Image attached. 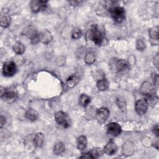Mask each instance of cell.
Masks as SVG:
<instances>
[{
	"label": "cell",
	"mask_w": 159,
	"mask_h": 159,
	"mask_svg": "<svg viewBox=\"0 0 159 159\" xmlns=\"http://www.w3.org/2000/svg\"><path fill=\"white\" fill-rule=\"evenodd\" d=\"M87 35L89 40H92L96 45H101L104 41V36L96 24H93L89 30Z\"/></svg>",
	"instance_id": "obj_1"
},
{
	"label": "cell",
	"mask_w": 159,
	"mask_h": 159,
	"mask_svg": "<svg viewBox=\"0 0 159 159\" xmlns=\"http://www.w3.org/2000/svg\"><path fill=\"white\" fill-rule=\"evenodd\" d=\"M109 14L112 19L117 23L122 22L125 19V9L119 6H113L109 9Z\"/></svg>",
	"instance_id": "obj_2"
},
{
	"label": "cell",
	"mask_w": 159,
	"mask_h": 159,
	"mask_svg": "<svg viewBox=\"0 0 159 159\" xmlns=\"http://www.w3.org/2000/svg\"><path fill=\"white\" fill-rule=\"evenodd\" d=\"M109 65L111 69L117 72H124L129 69V63L124 60H118L114 58L111 60Z\"/></svg>",
	"instance_id": "obj_3"
},
{
	"label": "cell",
	"mask_w": 159,
	"mask_h": 159,
	"mask_svg": "<svg viewBox=\"0 0 159 159\" xmlns=\"http://www.w3.org/2000/svg\"><path fill=\"white\" fill-rule=\"evenodd\" d=\"M22 34L27 36L29 39H30L31 43L33 44H37L39 42L37 29L33 26H29L25 27L22 30Z\"/></svg>",
	"instance_id": "obj_4"
},
{
	"label": "cell",
	"mask_w": 159,
	"mask_h": 159,
	"mask_svg": "<svg viewBox=\"0 0 159 159\" xmlns=\"http://www.w3.org/2000/svg\"><path fill=\"white\" fill-rule=\"evenodd\" d=\"M56 122L64 128H68L70 125V120L68 115L63 111H58L55 114Z\"/></svg>",
	"instance_id": "obj_5"
},
{
	"label": "cell",
	"mask_w": 159,
	"mask_h": 159,
	"mask_svg": "<svg viewBox=\"0 0 159 159\" xmlns=\"http://www.w3.org/2000/svg\"><path fill=\"white\" fill-rule=\"evenodd\" d=\"M16 71L17 66L14 61H8L4 63L2 66V74L4 76H12L16 73Z\"/></svg>",
	"instance_id": "obj_6"
},
{
	"label": "cell",
	"mask_w": 159,
	"mask_h": 159,
	"mask_svg": "<svg viewBox=\"0 0 159 159\" xmlns=\"http://www.w3.org/2000/svg\"><path fill=\"white\" fill-rule=\"evenodd\" d=\"M148 103L146 98H142L136 101L135 109L139 116H143L146 114L148 109Z\"/></svg>",
	"instance_id": "obj_7"
},
{
	"label": "cell",
	"mask_w": 159,
	"mask_h": 159,
	"mask_svg": "<svg viewBox=\"0 0 159 159\" xmlns=\"http://www.w3.org/2000/svg\"><path fill=\"white\" fill-rule=\"evenodd\" d=\"M47 1H32L30 2V7L32 12H38L39 11H45L47 7Z\"/></svg>",
	"instance_id": "obj_8"
},
{
	"label": "cell",
	"mask_w": 159,
	"mask_h": 159,
	"mask_svg": "<svg viewBox=\"0 0 159 159\" xmlns=\"http://www.w3.org/2000/svg\"><path fill=\"white\" fill-rule=\"evenodd\" d=\"M109 114H110V112L107 108L101 107L96 110V117L97 120L99 123L102 124L107 120V119L109 116Z\"/></svg>",
	"instance_id": "obj_9"
},
{
	"label": "cell",
	"mask_w": 159,
	"mask_h": 159,
	"mask_svg": "<svg viewBox=\"0 0 159 159\" xmlns=\"http://www.w3.org/2000/svg\"><path fill=\"white\" fill-rule=\"evenodd\" d=\"M140 91L143 95H145L148 98H152L155 94V91L153 86L148 82H143L140 88Z\"/></svg>",
	"instance_id": "obj_10"
},
{
	"label": "cell",
	"mask_w": 159,
	"mask_h": 159,
	"mask_svg": "<svg viewBox=\"0 0 159 159\" xmlns=\"http://www.w3.org/2000/svg\"><path fill=\"white\" fill-rule=\"evenodd\" d=\"M122 131L121 126L117 122H111L107 125V133L113 137H116L120 135Z\"/></svg>",
	"instance_id": "obj_11"
},
{
	"label": "cell",
	"mask_w": 159,
	"mask_h": 159,
	"mask_svg": "<svg viewBox=\"0 0 159 159\" xmlns=\"http://www.w3.org/2000/svg\"><path fill=\"white\" fill-rule=\"evenodd\" d=\"M2 100L7 103H12L17 98V94L14 89L6 90L4 93L1 96Z\"/></svg>",
	"instance_id": "obj_12"
},
{
	"label": "cell",
	"mask_w": 159,
	"mask_h": 159,
	"mask_svg": "<svg viewBox=\"0 0 159 159\" xmlns=\"http://www.w3.org/2000/svg\"><path fill=\"white\" fill-rule=\"evenodd\" d=\"M38 38L40 42L43 44H48L52 40L53 36L48 30L45 29L43 30L39 34Z\"/></svg>",
	"instance_id": "obj_13"
},
{
	"label": "cell",
	"mask_w": 159,
	"mask_h": 159,
	"mask_svg": "<svg viewBox=\"0 0 159 159\" xmlns=\"http://www.w3.org/2000/svg\"><path fill=\"white\" fill-rule=\"evenodd\" d=\"M102 151L107 155H112L117 151V145L113 140H110L104 146Z\"/></svg>",
	"instance_id": "obj_14"
},
{
	"label": "cell",
	"mask_w": 159,
	"mask_h": 159,
	"mask_svg": "<svg viewBox=\"0 0 159 159\" xmlns=\"http://www.w3.org/2000/svg\"><path fill=\"white\" fill-rule=\"evenodd\" d=\"M80 78L78 73H73L70 75L68 79L66 80V84L67 86L70 88H72L75 87L80 81Z\"/></svg>",
	"instance_id": "obj_15"
},
{
	"label": "cell",
	"mask_w": 159,
	"mask_h": 159,
	"mask_svg": "<svg viewBox=\"0 0 159 159\" xmlns=\"http://www.w3.org/2000/svg\"><path fill=\"white\" fill-rule=\"evenodd\" d=\"M134 152V145L133 143L130 141H127L125 143H124L122 153L124 155L129 156L133 153Z\"/></svg>",
	"instance_id": "obj_16"
},
{
	"label": "cell",
	"mask_w": 159,
	"mask_h": 159,
	"mask_svg": "<svg viewBox=\"0 0 159 159\" xmlns=\"http://www.w3.org/2000/svg\"><path fill=\"white\" fill-rule=\"evenodd\" d=\"M25 116L27 119L30 122L35 121L39 117V114L36 110L33 108H29L27 110Z\"/></svg>",
	"instance_id": "obj_17"
},
{
	"label": "cell",
	"mask_w": 159,
	"mask_h": 159,
	"mask_svg": "<svg viewBox=\"0 0 159 159\" xmlns=\"http://www.w3.org/2000/svg\"><path fill=\"white\" fill-rule=\"evenodd\" d=\"M44 142V135L42 132H37L34 135V146L38 148L42 147Z\"/></svg>",
	"instance_id": "obj_18"
},
{
	"label": "cell",
	"mask_w": 159,
	"mask_h": 159,
	"mask_svg": "<svg viewBox=\"0 0 159 159\" xmlns=\"http://www.w3.org/2000/svg\"><path fill=\"white\" fill-rule=\"evenodd\" d=\"M87 139L84 135L80 136L77 139V148L81 150H84L87 147Z\"/></svg>",
	"instance_id": "obj_19"
},
{
	"label": "cell",
	"mask_w": 159,
	"mask_h": 159,
	"mask_svg": "<svg viewBox=\"0 0 159 159\" xmlns=\"http://www.w3.org/2000/svg\"><path fill=\"white\" fill-rule=\"evenodd\" d=\"M53 153L54 154L58 155L63 153L65 150V144L62 142H58L55 143L53 146Z\"/></svg>",
	"instance_id": "obj_20"
},
{
	"label": "cell",
	"mask_w": 159,
	"mask_h": 159,
	"mask_svg": "<svg viewBox=\"0 0 159 159\" xmlns=\"http://www.w3.org/2000/svg\"><path fill=\"white\" fill-rule=\"evenodd\" d=\"M13 51L17 55H22L25 52V47L24 44L20 42H16L12 47Z\"/></svg>",
	"instance_id": "obj_21"
},
{
	"label": "cell",
	"mask_w": 159,
	"mask_h": 159,
	"mask_svg": "<svg viewBox=\"0 0 159 159\" xmlns=\"http://www.w3.org/2000/svg\"><path fill=\"white\" fill-rule=\"evenodd\" d=\"M148 35L153 40H158V26L155 25L148 29Z\"/></svg>",
	"instance_id": "obj_22"
},
{
	"label": "cell",
	"mask_w": 159,
	"mask_h": 159,
	"mask_svg": "<svg viewBox=\"0 0 159 159\" xmlns=\"http://www.w3.org/2000/svg\"><path fill=\"white\" fill-rule=\"evenodd\" d=\"M96 86H97L98 89L99 91H103L106 90L108 88L109 83H108L107 80L105 78H102V79L97 81Z\"/></svg>",
	"instance_id": "obj_23"
},
{
	"label": "cell",
	"mask_w": 159,
	"mask_h": 159,
	"mask_svg": "<svg viewBox=\"0 0 159 159\" xmlns=\"http://www.w3.org/2000/svg\"><path fill=\"white\" fill-rule=\"evenodd\" d=\"M79 104L84 107H86L90 102V98L87 94H81L78 99Z\"/></svg>",
	"instance_id": "obj_24"
},
{
	"label": "cell",
	"mask_w": 159,
	"mask_h": 159,
	"mask_svg": "<svg viewBox=\"0 0 159 159\" xmlns=\"http://www.w3.org/2000/svg\"><path fill=\"white\" fill-rule=\"evenodd\" d=\"M11 21V18L9 15L7 14H4L1 16V25L2 27H7Z\"/></svg>",
	"instance_id": "obj_25"
},
{
	"label": "cell",
	"mask_w": 159,
	"mask_h": 159,
	"mask_svg": "<svg viewBox=\"0 0 159 159\" xmlns=\"http://www.w3.org/2000/svg\"><path fill=\"white\" fill-rule=\"evenodd\" d=\"M96 60L95 55L92 52H89L86 54L84 57V61L88 65H91L94 63Z\"/></svg>",
	"instance_id": "obj_26"
},
{
	"label": "cell",
	"mask_w": 159,
	"mask_h": 159,
	"mask_svg": "<svg viewBox=\"0 0 159 159\" xmlns=\"http://www.w3.org/2000/svg\"><path fill=\"white\" fill-rule=\"evenodd\" d=\"M102 152L103 151H102L100 148H93L91 151H90L93 158H98L100 157L102 154Z\"/></svg>",
	"instance_id": "obj_27"
},
{
	"label": "cell",
	"mask_w": 159,
	"mask_h": 159,
	"mask_svg": "<svg viewBox=\"0 0 159 159\" xmlns=\"http://www.w3.org/2000/svg\"><path fill=\"white\" fill-rule=\"evenodd\" d=\"M136 48L139 50V51H143L145 49L146 45H145V42L143 40V39H139L137 40L136 42Z\"/></svg>",
	"instance_id": "obj_28"
},
{
	"label": "cell",
	"mask_w": 159,
	"mask_h": 159,
	"mask_svg": "<svg viewBox=\"0 0 159 159\" xmlns=\"http://www.w3.org/2000/svg\"><path fill=\"white\" fill-rule=\"evenodd\" d=\"M24 145L28 148L31 147L32 145H34V137H32V135H29L24 139Z\"/></svg>",
	"instance_id": "obj_29"
},
{
	"label": "cell",
	"mask_w": 159,
	"mask_h": 159,
	"mask_svg": "<svg viewBox=\"0 0 159 159\" xmlns=\"http://www.w3.org/2000/svg\"><path fill=\"white\" fill-rule=\"evenodd\" d=\"M81 35H82V32L81 29L78 28H75V29H73L71 34V37L73 39H78L81 38Z\"/></svg>",
	"instance_id": "obj_30"
},
{
	"label": "cell",
	"mask_w": 159,
	"mask_h": 159,
	"mask_svg": "<svg viewBox=\"0 0 159 159\" xmlns=\"http://www.w3.org/2000/svg\"><path fill=\"white\" fill-rule=\"evenodd\" d=\"M153 64L156 66L157 68H158V64H159V56L158 54H157L153 58Z\"/></svg>",
	"instance_id": "obj_31"
},
{
	"label": "cell",
	"mask_w": 159,
	"mask_h": 159,
	"mask_svg": "<svg viewBox=\"0 0 159 159\" xmlns=\"http://www.w3.org/2000/svg\"><path fill=\"white\" fill-rule=\"evenodd\" d=\"M153 133L158 137V134H159V130H158V125L156 124L155 125H154L153 129H152Z\"/></svg>",
	"instance_id": "obj_32"
},
{
	"label": "cell",
	"mask_w": 159,
	"mask_h": 159,
	"mask_svg": "<svg viewBox=\"0 0 159 159\" xmlns=\"http://www.w3.org/2000/svg\"><path fill=\"white\" fill-rule=\"evenodd\" d=\"M117 105L119 106V107L122 109V107H124V101L123 99H117Z\"/></svg>",
	"instance_id": "obj_33"
},
{
	"label": "cell",
	"mask_w": 159,
	"mask_h": 159,
	"mask_svg": "<svg viewBox=\"0 0 159 159\" xmlns=\"http://www.w3.org/2000/svg\"><path fill=\"white\" fill-rule=\"evenodd\" d=\"M80 158H93L92 155H91L90 152H87V153L83 154V155L82 156H81Z\"/></svg>",
	"instance_id": "obj_34"
},
{
	"label": "cell",
	"mask_w": 159,
	"mask_h": 159,
	"mask_svg": "<svg viewBox=\"0 0 159 159\" xmlns=\"http://www.w3.org/2000/svg\"><path fill=\"white\" fill-rule=\"evenodd\" d=\"M6 123V118L2 116H1L0 117V128H2V127L4 126V125Z\"/></svg>",
	"instance_id": "obj_35"
},
{
	"label": "cell",
	"mask_w": 159,
	"mask_h": 159,
	"mask_svg": "<svg viewBox=\"0 0 159 159\" xmlns=\"http://www.w3.org/2000/svg\"><path fill=\"white\" fill-rule=\"evenodd\" d=\"M153 83H154V84H156L157 85L158 84V76L157 74H153Z\"/></svg>",
	"instance_id": "obj_36"
},
{
	"label": "cell",
	"mask_w": 159,
	"mask_h": 159,
	"mask_svg": "<svg viewBox=\"0 0 159 159\" xmlns=\"http://www.w3.org/2000/svg\"><path fill=\"white\" fill-rule=\"evenodd\" d=\"M72 6H77L80 4L81 2H82V1H70L69 2Z\"/></svg>",
	"instance_id": "obj_37"
},
{
	"label": "cell",
	"mask_w": 159,
	"mask_h": 159,
	"mask_svg": "<svg viewBox=\"0 0 159 159\" xmlns=\"http://www.w3.org/2000/svg\"><path fill=\"white\" fill-rule=\"evenodd\" d=\"M0 90H1V96L4 93V92L6 91V89L1 86V89H0Z\"/></svg>",
	"instance_id": "obj_38"
}]
</instances>
